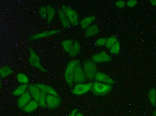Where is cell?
<instances>
[{
    "label": "cell",
    "mask_w": 156,
    "mask_h": 116,
    "mask_svg": "<svg viewBox=\"0 0 156 116\" xmlns=\"http://www.w3.org/2000/svg\"><path fill=\"white\" fill-rule=\"evenodd\" d=\"M112 89L111 84L96 81L92 83L91 90L96 95L104 96L110 92Z\"/></svg>",
    "instance_id": "1"
},
{
    "label": "cell",
    "mask_w": 156,
    "mask_h": 116,
    "mask_svg": "<svg viewBox=\"0 0 156 116\" xmlns=\"http://www.w3.org/2000/svg\"><path fill=\"white\" fill-rule=\"evenodd\" d=\"M87 79L92 80L94 79L97 72L95 63L92 60H87L84 62L82 66Z\"/></svg>",
    "instance_id": "2"
},
{
    "label": "cell",
    "mask_w": 156,
    "mask_h": 116,
    "mask_svg": "<svg viewBox=\"0 0 156 116\" xmlns=\"http://www.w3.org/2000/svg\"><path fill=\"white\" fill-rule=\"evenodd\" d=\"M80 62L78 60H73L69 63L66 68L65 72L66 81L69 85H73V74H74L75 67Z\"/></svg>",
    "instance_id": "3"
},
{
    "label": "cell",
    "mask_w": 156,
    "mask_h": 116,
    "mask_svg": "<svg viewBox=\"0 0 156 116\" xmlns=\"http://www.w3.org/2000/svg\"><path fill=\"white\" fill-rule=\"evenodd\" d=\"M62 10L67 16L70 24L73 26H77L79 24V15L74 9L70 7L63 5Z\"/></svg>",
    "instance_id": "4"
},
{
    "label": "cell",
    "mask_w": 156,
    "mask_h": 116,
    "mask_svg": "<svg viewBox=\"0 0 156 116\" xmlns=\"http://www.w3.org/2000/svg\"><path fill=\"white\" fill-rule=\"evenodd\" d=\"M87 79L86 75L80 62L75 67L73 74V81L76 83H80L84 82Z\"/></svg>",
    "instance_id": "5"
},
{
    "label": "cell",
    "mask_w": 156,
    "mask_h": 116,
    "mask_svg": "<svg viewBox=\"0 0 156 116\" xmlns=\"http://www.w3.org/2000/svg\"><path fill=\"white\" fill-rule=\"evenodd\" d=\"M92 83H77L73 87V92L76 95H81L88 92L91 90Z\"/></svg>",
    "instance_id": "6"
},
{
    "label": "cell",
    "mask_w": 156,
    "mask_h": 116,
    "mask_svg": "<svg viewBox=\"0 0 156 116\" xmlns=\"http://www.w3.org/2000/svg\"><path fill=\"white\" fill-rule=\"evenodd\" d=\"M29 62L33 67L37 68L42 71H45V70L41 65L40 58L32 49L30 50Z\"/></svg>",
    "instance_id": "7"
},
{
    "label": "cell",
    "mask_w": 156,
    "mask_h": 116,
    "mask_svg": "<svg viewBox=\"0 0 156 116\" xmlns=\"http://www.w3.org/2000/svg\"><path fill=\"white\" fill-rule=\"evenodd\" d=\"M92 60L97 63L109 62L112 61V58L109 54L103 51L92 56Z\"/></svg>",
    "instance_id": "8"
},
{
    "label": "cell",
    "mask_w": 156,
    "mask_h": 116,
    "mask_svg": "<svg viewBox=\"0 0 156 116\" xmlns=\"http://www.w3.org/2000/svg\"><path fill=\"white\" fill-rule=\"evenodd\" d=\"M61 102L60 99L58 96L48 94L46 96V107L49 109H53L58 107Z\"/></svg>",
    "instance_id": "9"
},
{
    "label": "cell",
    "mask_w": 156,
    "mask_h": 116,
    "mask_svg": "<svg viewBox=\"0 0 156 116\" xmlns=\"http://www.w3.org/2000/svg\"><path fill=\"white\" fill-rule=\"evenodd\" d=\"M31 96L29 92H26L20 96L17 100V105L19 108H23L30 101Z\"/></svg>",
    "instance_id": "10"
},
{
    "label": "cell",
    "mask_w": 156,
    "mask_h": 116,
    "mask_svg": "<svg viewBox=\"0 0 156 116\" xmlns=\"http://www.w3.org/2000/svg\"><path fill=\"white\" fill-rule=\"evenodd\" d=\"M94 79L97 82L111 84V85L113 84L114 82L113 79H112L110 77L102 72H97L96 74Z\"/></svg>",
    "instance_id": "11"
},
{
    "label": "cell",
    "mask_w": 156,
    "mask_h": 116,
    "mask_svg": "<svg viewBox=\"0 0 156 116\" xmlns=\"http://www.w3.org/2000/svg\"><path fill=\"white\" fill-rule=\"evenodd\" d=\"M27 89L31 97L34 99V100L38 102L41 91L40 89L37 86V85H32V84L28 86Z\"/></svg>",
    "instance_id": "12"
},
{
    "label": "cell",
    "mask_w": 156,
    "mask_h": 116,
    "mask_svg": "<svg viewBox=\"0 0 156 116\" xmlns=\"http://www.w3.org/2000/svg\"><path fill=\"white\" fill-rule=\"evenodd\" d=\"M99 31V28L97 25H91L87 28L85 31V35L87 37H91L97 35Z\"/></svg>",
    "instance_id": "13"
},
{
    "label": "cell",
    "mask_w": 156,
    "mask_h": 116,
    "mask_svg": "<svg viewBox=\"0 0 156 116\" xmlns=\"http://www.w3.org/2000/svg\"><path fill=\"white\" fill-rule=\"evenodd\" d=\"M95 20V17L94 16H89L84 18L80 22L81 27L82 29H86L92 25Z\"/></svg>",
    "instance_id": "14"
},
{
    "label": "cell",
    "mask_w": 156,
    "mask_h": 116,
    "mask_svg": "<svg viewBox=\"0 0 156 116\" xmlns=\"http://www.w3.org/2000/svg\"><path fill=\"white\" fill-rule=\"evenodd\" d=\"M58 15L63 26L65 28L69 27L71 24L65 13L62 9L58 10Z\"/></svg>",
    "instance_id": "15"
},
{
    "label": "cell",
    "mask_w": 156,
    "mask_h": 116,
    "mask_svg": "<svg viewBox=\"0 0 156 116\" xmlns=\"http://www.w3.org/2000/svg\"><path fill=\"white\" fill-rule=\"evenodd\" d=\"M37 85L41 91L44 92L48 94L58 96V94L55 89L49 86L41 84H37Z\"/></svg>",
    "instance_id": "16"
},
{
    "label": "cell",
    "mask_w": 156,
    "mask_h": 116,
    "mask_svg": "<svg viewBox=\"0 0 156 116\" xmlns=\"http://www.w3.org/2000/svg\"><path fill=\"white\" fill-rule=\"evenodd\" d=\"M39 105L38 102L35 100H31L24 107L23 111L27 113H30L37 109Z\"/></svg>",
    "instance_id": "17"
},
{
    "label": "cell",
    "mask_w": 156,
    "mask_h": 116,
    "mask_svg": "<svg viewBox=\"0 0 156 116\" xmlns=\"http://www.w3.org/2000/svg\"><path fill=\"white\" fill-rule=\"evenodd\" d=\"M58 31H55V30L45 31H44V32L39 33V34H36V35L33 37V39H37L48 37H49V36L53 35V34H56L58 32Z\"/></svg>",
    "instance_id": "18"
},
{
    "label": "cell",
    "mask_w": 156,
    "mask_h": 116,
    "mask_svg": "<svg viewBox=\"0 0 156 116\" xmlns=\"http://www.w3.org/2000/svg\"><path fill=\"white\" fill-rule=\"evenodd\" d=\"M81 51V46L77 42H74L73 47L69 54L70 56L73 57L76 56L80 53Z\"/></svg>",
    "instance_id": "19"
},
{
    "label": "cell",
    "mask_w": 156,
    "mask_h": 116,
    "mask_svg": "<svg viewBox=\"0 0 156 116\" xmlns=\"http://www.w3.org/2000/svg\"><path fill=\"white\" fill-rule=\"evenodd\" d=\"M27 84H23L19 86L16 90L13 91V96H20L26 91L27 89L28 88Z\"/></svg>",
    "instance_id": "20"
},
{
    "label": "cell",
    "mask_w": 156,
    "mask_h": 116,
    "mask_svg": "<svg viewBox=\"0 0 156 116\" xmlns=\"http://www.w3.org/2000/svg\"><path fill=\"white\" fill-rule=\"evenodd\" d=\"M74 42L73 40L68 39L63 41L62 42V45L63 49L66 52L69 53L73 46Z\"/></svg>",
    "instance_id": "21"
},
{
    "label": "cell",
    "mask_w": 156,
    "mask_h": 116,
    "mask_svg": "<svg viewBox=\"0 0 156 116\" xmlns=\"http://www.w3.org/2000/svg\"><path fill=\"white\" fill-rule=\"evenodd\" d=\"M47 20L48 22L49 23H50L53 20L54 17H55V10L54 7L51 6H48L47 7Z\"/></svg>",
    "instance_id": "22"
},
{
    "label": "cell",
    "mask_w": 156,
    "mask_h": 116,
    "mask_svg": "<svg viewBox=\"0 0 156 116\" xmlns=\"http://www.w3.org/2000/svg\"><path fill=\"white\" fill-rule=\"evenodd\" d=\"M148 97L151 105L155 106L156 101V91L155 88H152L148 93Z\"/></svg>",
    "instance_id": "23"
},
{
    "label": "cell",
    "mask_w": 156,
    "mask_h": 116,
    "mask_svg": "<svg viewBox=\"0 0 156 116\" xmlns=\"http://www.w3.org/2000/svg\"><path fill=\"white\" fill-rule=\"evenodd\" d=\"M47 94L44 92L41 91V94L39 97L38 103L39 105L42 107L45 108L46 107V100Z\"/></svg>",
    "instance_id": "24"
},
{
    "label": "cell",
    "mask_w": 156,
    "mask_h": 116,
    "mask_svg": "<svg viewBox=\"0 0 156 116\" xmlns=\"http://www.w3.org/2000/svg\"><path fill=\"white\" fill-rule=\"evenodd\" d=\"M117 42V38L115 36H112L107 38L105 46L107 49H110Z\"/></svg>",
    "instance_id": "25"
},
{
    "label": "cell",
    "mask_w": 156,
    "mask_h": 116,
    "mask_svg": "<svg viewBox=\"0 0 156 116\" xmlns=\"http://www.w3.org/2000/svg\"><path fill=\"white\" fill-rule=\"evenodd\" d=\"M12 73V71L10 68L8 66H5L1 68V76L2 78L6 77L9 75L11 74Z\"/></svg>",
    "instance_id": "26"
},
{
    "label": "cell",
    "mask_w": 156,
    "mask_h": 116,
    "mask_svg": "<svg viewBox=\"0 0 156 116\" xmlns=\"http://www.w3.org/2000/svg\"><path fill=\"white\" fill-rule=\"evenodd\" d=\"M17 79L19 82L23 84H27L29 81L28 76L23 73H20L17 75Z\"/></svg>",
    "instance_id": "27"
},
{
    "label": "cell",
    "mask_w": 156,
    "mask_h": 116,
    "mask_svg": "<svg viewBox=\"0 0 156 116\" xmlns=\"http://www.w3.org/2000/svg\"><path fill=\"white\" fill-rule=\"evenodd\" d=\"M121 50V45L119 42H117L110 49L111 53L117 55L119 53Z\"/></svg>",
    "instance_id": "28"
},
{
    "label": "cell",
    "mask_w": 156,
    "mask_h": 116,
    "mask_svg": "<svg viewBox=\"0 0 156 116\" xmlns=\"http://www.w3.org/2000/svg\"><path fill=\"white\" fill-rule=\"evenodd\" d=\"M39 13L41 17L43 19H47V7L43 6L40 8Z\"/></svg>",
    "instance_id": "29"
},
{
    "label": "cell",
    "mask_w": 156,
    "mask_h": 116,
    "mask_svg": "<svg viewBox=\"0 0 156 116\" xmlns=\"http://www.w3.org/2000/svg\"><path fill=\"white\" fill-rule=\"evenodd\" d=\"M107 38H100L97 39L95 42L96 45L98 46H105Z\"/></svg>",
    "instance_id": "30"
},
{
    "label": "cell",
    "mask_w": 156,
    "mask_h": 116,
    "mask_svg": "<svg viewBox=\"0 0 156 116\" xmlns=\"http://www.w3.org/2000/svg\"><path fill=\"white\" fill-rule=\"evenodd\" d=\"M115 4L116 6L119 9L123 8L126 5V2L123 1H117Z\"/></svg>",
    "instance_id": "31"
},
{
    "label": "cell",
    "mask_w": 156,
    "mask_h": 116,
    "mask_svg": "<svg viewBox=\"0 0 156 116\" xmlns=\"http://www.w3.org/2000/svg\"><path fill=\"white\" fill-rule=\"evenodd\" d=\"M126 4L127 6L132 8V7H134L136 5V4H137V1H134V0H130V1H127V2H126Z\"/></svg>",
    "instance_id": "32"
},
{
    "label": "cell",
    "mask_w": 156,
    "mask_h": 116,
    "mask_svg": "<svg viewBox=\"0 0 156 116\" xmlns=\"http://www.w3.org/2000/svg\"><path fill=\"white\" fill-rule=\"evenodd\" d=\"M78 112V111L77 110L74 109L73 110V111H72V113H71V114H70V116H76V113Z\"/></svg>",
    "instance_id": "33"
},
{
    "label": "cell",
    "mask_w": 156,
    "mask_h": 116,
    "mask_svg": "<svg viewBox=\"0 0 156 116\" xmlns=\"http://www.w3.org/2000/svg\"><path fill=\"white\" fill-rule=\"evenodd\" d=\"M150 3L153 6H155L156 5V1L155 0H151L150 1Z\"/></svg>",
    "instance_id": "34"
},
{
    "label": "cell",
    "mask_w": 156,
    "mask_h": 116,
    "mask_svg": "<svg viewBox=\"0 0 156 116\" xmlns=\"http://www.w3.org/2000/svg\"><path fill=\"white\" fill-rule=\"evenodd\" d=\"M83 115L81 113L77 112L76 113V116H82Z\"/></svg>",
    "instance_id": "35"
}]
</instances>
